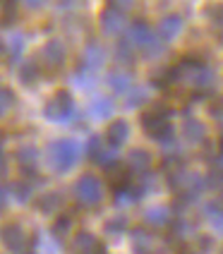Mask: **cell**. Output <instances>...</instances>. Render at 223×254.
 I'll return each instance as SVG.
<instances>
[{
  "instance_id": "8",
  "label": "cell",
  "mask_w": 223,
  "mask_h": 254,
  "mask_svg": "<svg viewBox=\"0 0 223 254\" xmlns=\"http://www.w3.org/2000/svg\"><path fill=\"white\" fill-rule=\"evenodd\" d=\"M127 39L135 43L137 48L147 51V48H151L153 43L158 41V34L149 27V22H144V19H135V22H130V27H127Z\"/></svg>"
},
{
  "instance_id": "25",
  "label": "cell",
  "mask_w": 223,
  "mask_h": 254,
  "mask_svg": "<svg viewBox=\"0 0 223 254\" xmlns=\"http://www.w3.org/2000/svg\"><path fill=\"white\" fill-rule=\"evenodd\" d=\"M94 72H96V70H89V67L79 65V70L74 72L72 82L79 86V89H84V91H91V89L96 86V74H94Z\"/></svg>"
},
{
  "instance_id": "15",
  "label": "cell",
  "mask_w": 223,
  "mask_h": 254,
  "mask_svg": "<svg viewBox=\"0 0 223 254\" xmlns=\"http://www.w3.org/2000/svg\"><path fill=\"white\" fill-rule=\"evenodd\" d=\"M14 158H17L22 173H36V161H39V149H36V146H31V144L19 146Z\"/></svg>"
},
{
  "instance_id": "22",
  "label": "cell",
  "mask_w": 223,
  "mask_h": 254,
  "mask_svg": "<svg viewBox=\"0 0 223 254\" xmlns=\"http://www.w3.org/2000/svg\"><path fill=\"white\" fill-rule=\"evenodd\" d=\"M135 48H137V46L130 41L127 36L118 39V43H115V60L123 63V65H132V63H135Z\"/></svg>"
},
{
  "instance_id": "5",
  "label": "cell",
  "mask_w": 223,
  "mask_h": 254,
  "mask_svg": "<svg viewBox=\"0 0 223 254\" xmlns=\"http://www.w3.org/2000/svg\"><path fill=\"white\" fill-rule=\"evenodd\" d=\"M74 197L84 206H96L103 199V183L101 178H96L94 173H84L77 178L74 183Z\"/></svg>"
},
{
  "instance_id": "30",
  "label": "cell",
  "mask_w": 223,
  "mask_h": 254,
  "mask_svg": "<svg viewBox=\"0 0 223 254\" xmlns=\"http://www.w3.org/2000/svg\"><path fill=\"white\" fill-rule=\"evenodd\" d=\"M96 163L106 170L111 168V166H115V163H118V149H115V146H103V151L98 154Z\"/></svg>"
},
{
  "instance_id": "37",
  "label": "cell",
  "mask_w": 223,
  "mask_h": 254,
  "mask_svg": "<svg viewBox=\"0 0 223 254\" xmlns=\"http://www.w3.org/2000/svg\"><path fill=\"white\" fill-rule=\"evenodd\" d=\"M173 230H175L180 238H192V235H195V226H192V223H185V221L173 223Z\"/></svg>"
},
{
  "instance_id": "31",
  "label": "cell",
  "mask_w": 223,
  "mask_h": 254,
  "mask_svg": "<svg viewBox=\"0 0 223 254\" xmlns=\"http://www.w3.org/2000/svg\"><path fill=\"white\" fill-rule=\"evenodd\" d=\"M144 101H147V89H144V86H132L125 96L127 108H137V106H142Z\"/></svg>"
},
{
  "instance_id": "1",
  "label": "cell",
  "mask_w": 223,
  "mask_h": 254,
  "mask_svg": "<svg viewBox=\"0 0 223 254\" xmlns=\"http://www.w3.org/2000/svg\"><path fill=\"white\" fill-rule=\"evenodd\" d=\"M82 156V144L72 137H63V139H56L48 144V151H46V158H48V166L56 170V173H68L77 166Z\"/></svg>"
},
{
  "instance_id": "13",
  "label": "cell",
  "mask_w": 223,
  "mask_h": 254,
  "mask_svg": "<svg viewBox=\"0 0 223 254\" xmlns=\"http://www.w3.org/2000/svg\"><path fill=\"white\" fill-rule=\"evenodd\" d=\"M106 48L101 46V43L91 41L84 46V53H82V65L84 67H89V70H98V67H103V63H106Z\"/></svg>"
},
{
  "instance_id": "34",
  "label": "cell",
  "mask_w": 223,
  "mask_h": 254,
  "mask_svg": "<svg viewBox=\"0 0 223 254\" xmlns=\"http://www.w3.org/2000/svg\"><path fill=\"white\" fill-rule=\"evenodd\" d=\"M72 228V216H68V213H63V216H58L56 223H53V235L56 238H63V235H68Z\"/></svg>"
},
{
  "instance_id": "41",
  "label": "cell",
  "mask_w": 223,
  "mask_h": 254,
  "mask_svg": "<svg viewBox=\"0 0 223 254\" xmlns=\"http://www.w3.org/2000/svg\"><path fill=\"white\" fill-rule=\"evenodd\" d=\"M43 2L46 0H24V5H27L29 10H39V7H43Z\"/></svg>"
},
{
  "instance_id": "36",
  "label": "cell",
  "mask_w": 223,
  "mask_h": 254,
  "mask_svg": "<svg viewBox=\"0 0 223 254\" xmlns=\"http://www.w3.org/2000/svg\"><path fill=\"white\" fill-rule=\"evenodd\" d=\"M207 17H209L211 22H216V24H223V2H216V5H209L207 10Z\"/></svg>"
},
{
  "instance_id": "28",
  "label": "cell",
  "mask_w": 223,
  "mask_h": 254,
  "mask_svg": "<svg viewBox=\"0 0 223 254\" xmlns=\"http://www.w3.org/2000/svg\"><path fill=\"white\" fill-rule=\"evenodd\" d=\"M60 194L58 192H48V194H43V197H39V201H36V206H39V211L41 213H53L60 209Z\"/></svg>"
},
{
  "instance_id": "43",
  "label": "cell",
  "mask_w": 223,
  "mask_h": 254,
  "mask_svg": "<svg viewBox=\"0 0 223 254\" xmlns=\"http://www.w3.org/2000/svg\"><path fill=\"white\" fill-rule=\"evenodd\" d=\"M19 254H34V252H19Z\"/></svg>"
},
{
  "instance_id": "14",
  "label": "cell",
  "mask_w": 223,
  "mask_h": 254,
  "mask_svg": "<svg viewBox=\"0 0 223 254\" xmlns=\"http://www.w3.org/2000/svg\"><path fill=\"white\" fill-rule=\"evenodd\" d=\"M127 139H130V125H127L125 120H113L111 125H108V129H106V144L120 149Z\"/></svg>"
},
{
  "instance_id": "32",
  "label": "cell",
  "mask_w": 223,
  "mask_h": 254,
  "mask_svg": "<svg viewBox=\"0 0 223 254\" xmlns=\"http://www.w3.org/2000/svg\"><path fill=\"white\" fill-rule=\"evenodd\" d=\"M84 151H86V156H89L91 161H96L98 154L103 151V139H101L98 134H91V137L86 139V146H84Z\"/></svg>"
},
{
  "instance_id": "27",
  "label": "cell",
  "mask_w": 223,
  "mask_h": 254,
  "mask_svg": "<svg viewBox=\"0 0 223 254\" xmlns=\"http://www.w3.org/2000/svg\"><path fill=\"white\" fill-rule=\"evenodd\" d=\"M19 82L22 84H27V86H31V84H36L39 82V77H41V70H39V63H34V60H29V63H24L22 67H19Z\"/></svg>"
},
{
  "instance_id": "12",
  "label": "cell",
  "mask_w": 223,
  "mask_h": 254,
  "mask_svg": "<svg viewBox=\"0 0 223 254\" xmlns=\"http://www.w3.org/2000/svg\"><path fill=\"white\" fill-rule=\"evenodd\" d=\"M182 27H185V22H182L180 14H166L161 22H158V39L161 41H173V39H178L180 36Z\"/></svg>"
},
{
  "instance_id": "29",
  "label": "cell",
  "mask_w": 223,
  "mask_h": 254,
  "mask_svg": "<svg viewBox=\"0 0 223 254\" xmlns=\"http://www.w3.org/2000/svg\"><path fill=\"white\" fill-rule=\"evenodd\" d=\"M17 22V0H5L2 2V14H0V24L10 27Z\"/></svg>"
},
{
  "instance_id": "9",
  "label": "cell",
  "mask_w": 223,
  "mask_h": 254,
  "mask_svg": "<svg viewBox=\"0 0 223 254\" xmlns=\"http://www.w3.org/2000/svg\"><path fill=\"white\" fill-rule=\"evenodd\" d=\"M65 58H68V48H65V43L58 41V39H51V41L39 51V60H41L43 67H48V70L63 67Z\"/></svg>"
},
{
  "instance_id": "45",
  "label": "cell",
  "mask_w": 223,
  "mask_h": 254,
  "mask_svg": "<svg viewBox=\"0 0 223 254\" xmlns=\"http://www.w3.org/2000/svg\"><path fill=\"white\" fill-rule=\"evenodd\" d=\"M221 192H223V185H221Z\"/></svg>"
},
{
  "instance_id": "44",
  "label": "cell",
  "mask_w": 223,
  "mask_h": 254,
  "mask_svg": "<svg viewBox=\"0 0 223 254\" xmlns=\"http://www.w3.org/2000/svg\"><path fill=\"white\" fill-rule=\"evenodd\" d=\"M187 254H199V252H187Z\"/></svg>"
},
{
  "instance_id": "26",
  "label": "cell",
  "mask_w": 223,
  "mask_h": 254,
  "mask_svg": "<svg viewBox=\"0 0 223 254\" xmlns=\"http://www.w3.org/2000/svg\"><path fill=\"white\" fill-rule=\"evenodd\" d=\"M10 194L14 197V201H19V204H27L29 199L34 197V185L27 183V180H17V183L10 185Z\"/></svg>"
},
{
  "instance_id": "33",
  "label": "cell",
  "mask_w": 223,
  "mask_h": 254,
  "mask_svg": "<svg viewBox=\"0 0 223 254\" xmlns=\"http://www.w3.org/2000/svg\"><path fill=\"white\" fill-rule=\"evenodd\" d=\"M12 106H14L12 89H5V86H0V118L10 113V111H12Z\"/></svg>"
},
{
  "instance_id": "42",
  "label": "cell",
  "mask_w": 223,
  "mask_h": 254,
  "mask_svg": "<svg viewBox=\"0 0 223 254\" xmlns=\"http://www.w3.org/2000/svg\"><path fill=\"white\" fill-rule=\"evenodd\" d=\"M5 56V41H2V39H0V58Z\"/></svg>"
},
{
  "instance_id": "39",
  "label": "cell",
  "mask_w": 223,
  "mask_h": 254,
  "mask_svg": "<svg viewBox=\"0 0 223 254\" xmlns=\"http://www.w3.org/2000/svg\"><path fill=\"white\" fill-rule=\"evenodd\" d=\"M7 175V156H5V151L0 149V180Z\"/></svg>"
},
{
  "instance_id": "2",
  "label": "cell",
  "mask_w": 223,
  "mask_h": 254,
  "mask_svg": "<svg viewBox=\"0 0 223 254\" xmlns=\"http://www.w3.org/2000/svg\"><path fill=\"white\" fill-rule=\"evenodd\" d=\"M74 113H77V106L68 89L56 91L53 99H48V103L43 106V118L51 123H68L74 118Z\"/></svg>"
},
{
  "instance_id": "23",
  "label": "cell",
  "mask_w": 223,
  "mask_h": 254,
  "mask_svg": "<svg viewBox=\"0 0 223 254\" xmlns=\"http://www.w3.org/2000/svg\"><path fill=\"white\" fill-rule=\"evenodd\" d=\"M204 216L209 221V226L216 230V233H223V204L221 201H209L204 206Z\"/></svg>"
},
{
  "instance_id": "20",
  "label": "cell",
  "mask_w": 223,
  "mask_h": 254,
  "mask_svg": "<svg viewBox=\"0 0 223 254\" xmlns=\"http://www.w3.org/2000/svg\"><path fill=\"white\" fill-rule=\"evenodd\" d=\"M144 221L149 223L151 228H166L170 223V209L168 206H149L144 211Z\"/></svg>"
},
{
  "instance_id": "18",
  "label": "cell",
  "mask_w": 223,
  "mask_h": 254,
  "mask_svg": "<svg viewBox=\"0 0 223 254\" xmlns=\"http://www.w3.org/2000/svg\"><path fill=\"white\" fill-rule=\"evenodd\" d=\"M125 166L132 170V173H147V170L151 168V154L144 151V149H132L130 156H127Z\"/></svg>"
},
{
  "instance_id": "7",
  "label": "cell",
  "mask_w": 223,
  "mask_h": 254,
  "mask_svg": "<svg viewBox=\"0 0 223 254\" xmlns=\"http://www.w3.org/2000/svg\"><path fill=\"white\" fill-rule=\"evenodd\" d=\"M130 242H132L135 254H161V250H163L161 238L153 235L149 228H135V230H130Z\"/></svg>"
},
{
  "instance_id": "38",
  "label": "cell",
  "mask_w": 223,
  "mask_h": 254,
  "mask_svg": "<svg viewBox=\"0 0 223 254\" xmlns=\"http://www.w3.org/2000/svg\"><path fill=\"white\" fill-rule=\"evenodd\" d=\"M7 199H10V190H5V187L0 185V211L7 209Z\"/></svg>"
},
{
  "instance_id": "10",
  "label": "cell",
  "mask_w": 223,
  "mask_h": 254,
  "mask_svg": "<svg viewBox=\"0 0 223 254\" xmlns=\"http://www.w3.org/2000/svg\"><path fill=\"white\" fill-rule=\"evenodd\" d=\"M0 242L10 250V252L19 254L24 252V247H27V233H24V228L19 226V223H5V226L0 228Z\"/></svg>"
},
{
  "instance_id": "16",
  "label": "cell",
  "mask_w": 223,
  "mask_h": 254,
  "mask_svg": "<svg viewBox=\"0 0 223 254\" xmlns=\"http://www.w3.org/2000/svg\"><path fill=\"white\" fill-rule=\"evenodd\" d=\"M182 137H185L187 144H202L204 137H207V127L197 118H187L185 125H182Z\"/></svg>"
},
{
  "instance_id": "21",
  "label": "cell",
  "mask_w": 223,
  "mask_h": 254,
  "mask_svg": "<svg viewBox=\"0 0 223 254\" xmlns=\"http://www.w3.org/2000/svg\"><path fill=\"white\" fill-rule=\"evenodd\" d=\"M113 99L108 96H96V99L91 101V106H89V115L94 118V120H106V118H111L113 113Z\"/></svg>"
},
{
  "instance_id": "19",
  "label": "cell",
  "mask_w": 223,
  "mask_h": 254,
  "mask_svg": "<svg viewBox=\"0 0 223 254\" xmlns=\"http://www.w3.org/2000/svg\"><path fill=\"white\" fill-rule=\"evenodd\" d=\"M108 86H111L113 94L127 96V91L135 84H132V77H130L125 70H118V72H111V74H108Z\"/></svg>"
},
{
  "instance_id": "35",
  "label": "cell",
  "mask_w": 223,
  "mask_h": 254,
  "mask_svg": "<svg viewBox=\"0 0 223 254\" xmlns=\"http://www.w3.org/2000/svg\"><path fill=\"white\" fill-rule=\"evenodd\" d=\"M125 230H127V221L123 216L111 218V221L106 223V233H108V235H118V233H125Z\"/></svg>"
},
{
  "instance_id": "17",
  "label": "cell",
  "mask_w": 223,
  "mask_h": 254,
  "mask_svg": "<svg viewBox=\"0 0 223 254\" xmlns=\"http://www.w3.org/2000/svg\"><path fill=\"white\" fill-rule=\"evenodd\" d=\"M24 46H27V39H24V34H19V31H12L10 36H7V41H5V56H7V63L14 65L22 53H24Z\"/></svg>"
},
{
  "instance_id": "4",
  "label": "cell",
  "mask_w": 223,
  "mask_h": 254,
  "mask_svg": "<svg viewBox=\"0 0 223 254\" xmlns=\"http://www.w3.org/2000/svg\"><path fill=\"white\" fill-rule=\"evenodd\" d=\"M142 127L144 132L151 137V139L158 141H168L173 137V125L168 120V113L161 111V108H149L142 113Z\"/></svg>"
},
{
  "instance_id": "6",
  "label": "cell",
  "mask_w": 223,
  "mask_h": 254,
  "mask_svg": "<svg viewBox=\"0 0 223 254\" xmlns=\"http://www.w3.org/2000/svg\"><path fill=\"white\" fill-rule=\"evenodd\" d=\"M98 27L106 36H120L127 31V14L125 10L115 7V5H106L103 12L98 14Z\"/></svg>"
},
{
  "instance_id": "40",
  "label": "cell",
  "mask_w": 223,
  "mask_h": 254,
  "mask_svg": "<svg viewBox=\"0 0 223 254\" xmlns=\"http://www.w3.org/2000/svg\"><path fill=\"white\" fill-rule=\"evenodd\" d=\"M111 5L120 7V10H130V7L135 5V0H111Z\"/></svg>"
},
{
  "instance_id": "24",
  "label": "cell",
  "mask_w": 223,
  "mask_h": 254,
  "mask_svg": "<svg viewBox=\"0 0 223 254\" xmlns=\"http://www.w3.org/2000/svg\"><path fill=\"white\" fill-rule=\"evenodd\" d=\"M178 79H180V67H163V70H158L151 77V82L158 89H168L170 84H175Z\"/></svg>"
},
{
  "instance_id": "11",
  "label": "cell",
  "mask_w": 223,
  "mask_h": 254,
  "mask_svg": "<svg viewBox=\"0 0 223 254\" xmlns=\"http://www.w3.org/2000/svg\"><path fill=\"white\" fill-rule=\"evenodd\" d=\"M70 250L72 254H103V247H101L98 238L94 233H89V230L74 233V238L70 242Z\"/></svg>"
},
{
  "instance_id": "3",
  "label": "cell",
  "mask_w": 223,
  "mask_h": 254,
  "mask_svg": "<svg viewBox=\"0 0 223 254\" xmlns=\"http://www.w3.org/2000/svg\"><path fill=\"white\" fill-rule=\"evenodd\" d=\"M178 67H180V79H185L187 84L197 86V89H207L214 84V70L199 58H185Z\"/></svg>"
}]
</instances>
